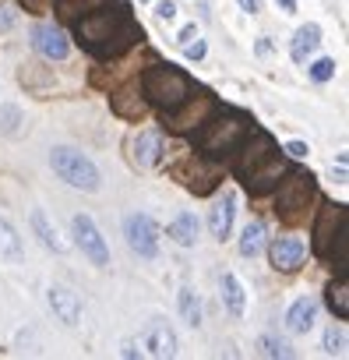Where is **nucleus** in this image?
Returning <instances> with one entry per match:
<instances>
[{"mask_svg": "<svg viewBox=\"0 0 349 360\" xmlns=\"http://www.w3.org/2000/svg\"><path fill=\"white\" fill-rule=\"evenodd\" d=\"M74 32L85 43V50H92L96 57H117L124 53L134 39H141V29L134 25L131 11L120 4H99L92 11H85L81 18H74Z\"/></svg>", "mask_w": 349, "mask_h": 360, "instance_id": "1", "label": "nucleus"}, {"mask_svg": "<svg viewBox=\"0 0 349 360\" xmlns=\"http://www.w3.org/2000/svg\"><path fill=\"white\" fill-rule=\"evenodd\" d=\"M141 92L148 96V103H155V106L166 113V110H173V106H180V103L195 92V85H191V78H187L180 68H173V64H155V68L145 71Z\"/></svg>", "mask_w": 349, "mask_h": 360, "instance_id": "2", "label": "nucleus"}, {"mask_svg": "<svg viewBox=\"0 0 349 360\" xmlns=\"http://www.w3.org/2000/svg\"><path fill=\"white\" fill-rule=\"evenodd\" d=\"M251 120L244 113H223V117H212L205 120L202 134H198V148L205 155H230L244 145V138L251 134Z\"/></svg>", "mask_w": 349, "mask_h": 360, "instance_id": "3", "label": "nucleus"}, {"mask_svg": "<svg viewBox=\"0 0 349 360\" xmlns=\"http://www.w3.org/2000/svg\"><path fill=\"white\" fill-rule=\"evenodd\" d=\"M50 166L53 173L64 180V184L78 188V191H99V169L88 155H81L78 148H67V145H57L50 152Z\"/></svg>", "mask_w": 349, "mask_h": 360, "instance_id": "4", "label": "nucleus"}, {"mask_svg": "<svg viewBox=\"0 0 349 360\" xmlns=\"http://www.w3.org/2000/svg\"><path fill=\"white\" fill-rule=\"evenodd\" d=\"M216 113V96H209V92H191L180 106H173V110H166V124L177 131V134H187V131H195V127H202L209 117Z\"/></svg>", "mask_w": 349, "mask_h": 360, "instance_id": "5", "label": "nucleus"}, {"mask_svg": "<svg viewBox=\"0 0 349 360\" xmlns=\"http://www.w3.org/2000/svg\"><path fill=\"white\" fill-rule=\"evenodd\" d=\"M124 237L138 258H155L159 255V226L148 212H134L124 219Z\"/></svg>", "mask_w": 349, "mask_h": 360, "instance_id": "6", "label": "nucleus"}, {"mask_svg": "<svg viewBox=\"0 0 349 360\" xmlns=\"http://www.w3.org/2000/svg\"><path fill=\"white\" fill-rule=\"evenodd\" d=\"M71 230H74V244L81 248V255H85L92 265L106 269V265H110V248H106L99 226L92 223V216H85V212L74 216V219H71Z\"/></svg>", "mask_w": 349, "mask_h": 360, "instance_id": "7", "label": "nucleus"}, {"mask_svg": "<svg viewBox=\"0 0 349 360\" xmlns=\"http://www.w3.org/2000/svg\"><path fill=\"white\" fill-rule=\"evenodd\" d=\"M310 198H314V176L310 173H293L289 180H282V188H279L275 212H282L286 219H293L300 209H307Z\"/></svg>", "mask_w": 349, "mask_h": 360, "instance_id": "8", "label": "nucleus"}, {"mask_svg": "<svg viewBox=\"0 0 349 360\" xmlns=\"http://www.w3.org/2000/svg\"><path fill=\"white\" fill-rule=\"evenodd\" d=\"M237 152H240L237 169H240V176H244V180H247L254 169H261L268 159H275V155H279V152H275V141H272L268 134H254V131L244 138V145H240Z\"/></svg>", "mask_w": 349, "mask_h": 360, "instance_id": "9", "label": "nucleus"}, {"mask_svg": "<svg viewBox=\"0 0 349 360\" xmlns=\"http://www.w3.org/2000/svg\"><path fill=\"white\" fill-rule=\"evenodd\" d=\"M342 226H345V209L342 205H324L321 216H317V226H314V251L331 255V240L342 233Z\"/></svg>", "mask_w": 349, "mask_h": 360, "instance_id": "10", "label": "nucleus"}, {"mask_svg": "<svg viewBox=\"0 0 349 360\" xmlns=\"http://www.w3.org/2000/svg\"><path fill=\"white\" fill-rule=\"evenodd\" d=\"M141 346H145L152 356L169 360V356H177V332H173L162 318H155V321H148V328H145V335H141Z\"/></svg>", "mask_w": 349, "mask_h": 360, "instance_id": "11", "label": "nucleus"}, {"mask_svg": "<svg viewBox=\"0 0 349 360\" xmlns=\"http://www.w3.org/2000/svg\"><path fill=\"white\" fill-rule=\"evenodd\" d=\"M32 46H36V53L46 57V60H67V53H71L67 36H64L60 29H53V25H36V29H32Z\"/></svg>", "mask_w": 349, "mask_h": 360, "instance_id": "12", "label": "nucleus"}, {"mask_svg": "<svg viewBox=\"0 0 349 360\" xmlns=\"http://www.w3.org/2000/svg\"><path fill=\"white\" fill-rule=\"evenodd\" d=\"M46 300H50V311H53L67 328H74V325L81 321V300H78L74 290H67V286H50Z\"/></svg>", "mask_w": 349, "mask_h": 360, "instance_id": "13", "label": "nucleus"}, {"mask_svg": "<svg viewBox=\"0 0 349 360\" xmlns=\"http://www.w3.org/2000/svg\"><path fill=\"white\" fill-rule=\"evenodd\" d=\"M303 255H307V248H303L300 237H279L272 244V265L279 272H296L300 262H303Z\"/></svg>", "mask_w": 349, "mask_h": 360, "instance_id": "14", "label": "nucleus"}, {"mask_svg": "<svg viewBox=\"0 0 349 360\" xmlns=\"http://www.w3.org/2000/svg\"><path fill=\"white\" fill-rule=\"evenodd\" d=\"M131 148H134V162H138L141 169H152V166H159V159H162V134H159V131H141Z\"/></svg>", "mask_w": 349, "mask_h": 360, "instance_id": "15", "label": "nucleus"}, {"mask_svg": "<svg viewBox=\"0 0 349 360\" xmlns=\"http://www.w3.org/2000/svg\"><path fill=\"white\" fill-rule=\"evenodd\" d=\"M233 216H237V195L226 191V195L212 205V216H209V230H212V237L226 240L230 230H233Z\"/></svg>", "mask_w": 349, "mask_h": 360, "instance_id": "16", "label": "nucleus"}, {"mask_svg": "<svg viewBox=\"0 0 349 360\" xmlns=\"http://www.w3.org/2000/svg\"><path fill=\"white\" fill-rule=\"evenodd\" d=\"M286 173V166H282V159L275 155V159H268L261 169H254L247 180H244V184H247V191L251 195H265V191H272L275 184H279V176Z\"/></svg>", "mask_w": 349, "mask_h": 360, "instance_id": "17", "label": "nucleus"}, {"mask_svg": "<svg viewBox=\"0 0 349 360\" xmlns=\"http://www.w3.org/2000/svg\"><path fill=\"white\" fill-rule=\"evenodd\" d=\"M314 318H317V300L300 297V300L286 311V328H289L293 335H303V332L314 328Z\"/></svg>", "mask_w": 349, "mask_h": 360, "instance_id": "18", "label": "nucleus"}, {"mask_svg": "<svg viewBox=\"0 0 349 360\" xmlns=\"http://www.w3.org/2000/svg\"><path fill=\"white\" fill-rule=\"evenodd\" d=\"M321 46V29L310 22V25H300L296 29V36H293V43H289V57L296 60V64H307V57L314 53Z\"/></svg>", "mask_w": 349, "mask_h": 360, "instance_id": "19", "label": "nucleus"}, {"mask_svg": "<svg viewBox=\"0 0 349 360\" xmlns=\"http://www.w3.org/2000/svg\"><path fill=\"white\" fill-rule=\"evenodd\" d=\"M169 237H173V244H180V248H195L198 244V216L195 212H180L177 219L169 223V230H166Z\"/></svg>", "mask_w": 349, "mask_h": 360, "instance_id": "20", "label": "nucleus"}, {"mask_svg": "<svg viewBox=\"0 0 349 360\" xmlns=\"http://www.w3.org/2000/svg\"><path fill=\"white\" fill-rule=\"evenodd\" d=\"M223 304H226V311H230L233 318H244L247 297H244V286H240V279H237L233 272H223Z\"/></svg>", "mask_w": 349, "mask_h": 360, "instance_id": "21", "label": "nucleus"}, {"mask_svg": "<svg viewBox=\"0 0 349 360\" xmlns=\"http://www.w3.org/2000/svg\"><path fill=\"white\" fill-rule=\"evenodd\" d=\"M32 230H36V237L43 240V248H50L53 255H64V251H67V244L57 237V230L50 226V219H46V212H43V209H36V212H32Z\"/></svg>", "mask_w": 349, "mask_h": 360, "instance_id": "22", "label": "nucleus"}, {"mask_svg": "<svg viewBox=\"0 0 349 360\" xmlns=\"http://www.w3.org/2000/svg\"><path fill=\"white\" fill-rule=\"evenodd\" d=\"M25 248H22V237L18 230L8 223V219H0V258H8V262H22Z\"/></svg>", "mask_w": 349, "mask_h": 360, "instance_id": "23", "label": "nucleus"}, {"mask_svg": "<svg viewBox=\"0 0 349 360\" xmlns=\"http://www.w3.org/2000/svg\"><path fill=\"white\" fill-rule=\"evenodd\" d=\"M261 251H265V226L258 219H251L244 226V233H240V255L244 258H258Z\"/></svg>", "mask_w": 349, "mask_h": 360, "instance_id": "24", "label": "nucleus"}, {"mask_svg": "<svg viewBox=\"0 0 349 360\" xmlns=\"http://www.w3.org/2000/svg\"><path fill=\"white\" fill-rule=\"evenodd\" d=\"M328 307H331V314H338L342 321L349 318V283L345 279H335L331 286H328Z\"/></svg>", "mask_w": 349, "mask_h": 360, "instance_id": "25", "label": "nucleus"}, {"mask_svg": "<svg viewBox=\"0 0 349 360\" xmlns=\"http://www.w3.org/2000/svg\"><path fill=\"white\" fill-rule=\"evenodd\" d=\"M177 304H180L184 321H187L191 328H198V325H202V300H198V293H195L191 286H184V290L177 293Z\"/></svg>", "mask_w": 349, "mask_h": 360, "instance_id": "26", "label": "nucleus"}, {"mask_svg": "<svg viewBox=\"0 0 349 360\" xmlns=\"http://www.w3.org/2000/svg\"><path fill=\"white\" fill-rule=\"evenodd\" d=\"M22 124H25V113L15 103H0V131H4L8 138H18Z\"/></svg>", "mask_w": 349, "mask_h": 360, "instance_id": "27", "label": "nucleus"}, {"mask_svg": "<svg viewBox=\"0 0 349 360\" xmlns=\"http://www.w3.org/2000/svg\"><path fill=\"white\" fill-rule=\"evenodd\" d=\"M324 353H331V356H342L345 353V328L342 325H331L324 332Z\"/></svg>", "mask_w": 349, "mask_h": 360, "instance_id": "28", "label": "nucleus"}, {"mask_svg": "<svg viewBox=\"0 0 349 360\" xmlns=\"http://www.w3.org/2000/svg\"><path fill=\"white\" fill-rule=\"evenodd\" d=\"M258 346H261V353H265V356H282V360H286V356H293V349H289L282 339H272V335H265Z\"/></svg>", "mask_w": 349, "mask_h": 360, "instance_id": "29", "label": "nucleus"}, {"mask_svg": "<svg viewBox=\"0 0 349 360\" xmlns=\"http://www.w3.org/2000/svg\"><path fill=\"white\" fill-rule=\"evenodd\" d=\"M310 78H314V82H331V78H335V60H328V57L314 60V64H310Z\"/></svg>", "mask_w": 349, "mask_h": 360, "instance_id": "30", "label": "nucleus"}, {"mask_svg": "<svg viewBox=\"0 0 349 360\" xmlns=\"http://www.w3.org/2000/svg\"><path fill=\"white\" fill-rule=\"evenodd\" d=\"M177 0H159V4H155V18L159 22H173V18H177Z\"/></svg>", "mask_w": 349, "mask_h": 360, "instance_id": "31", "label": "nucleus"}, {"mask_svg": "<svg viewBox=\"0 0 349 360\" xmlns=\"http://www.w3.org/2000/svg\"><path fill=\"white\" fill-rule=\"evenodd\" d=\"M15 22H18L15 8H8V4H0V32H11V29H15Z\"/></svg>", "mask_w": 349, "mask_h": 360, "instance_id": "32", "label": "nucleus"}, {"mask_svg": "<svg viewBox=\"0 0 349 360\" xmlns=\"http://www.w3.org/2000/svg\"><path fill=\"white\" fill-rule=\"evenodd\" d=\"M205 50H209V46H205L198 36H195V43H187V46H184V53H187L191 60H202V57H205Z\"/></svg>", "mask_w": 349, "mask_h": 360, "instance_id": "33", "label": "nucleus"}, {"mask_svg": "<svg viewBox=\"0 0 349 360\" xmlns=\"http://www.w3.org/2000/svg\"><path fill=\"white\" fill-rule=\"evenodd\" d=\"M286 152H289L293 159H307V152H310V148H307V141H289V145H286Z\"/></svg>", "mask_w": 349, "mask_h": 360, "instance_id": "34", "label": "nucleus"}, {"mask_svg": "<svg viewBox=\"0 0 349 360\" xmlns=\"http://www.w3.org/2000/svg\"><path fill=\"white\" fill-rule=\"evenodd\" d=\"M195 36H198V29H195V25H184V29H180V36H177V43H180V46H187Z\"/></svg>", "mask_w": 349, "mask_h": 360, "instance_id": "35", "label": "nucleus"}, {"mask_svg": "<svg viewBox=\"0 0 349 360\" xmlns=\"http://www.w3.org/2000/svg\"><path fill=\"white\" fill-rule=\"evenodd\" d=\"M237 4H240L247 15H258V11H261V0H237Z\"/></svg>", "mask_w": 349, "mask_h": 360, "instance_id": "36", "label": "nucleus"}, {"mask_svg": "<svg viewBox=\"0 0 349 360\" xmlns=\"http://www.w3.org/2000/svg\"><path fill=\"white\" fill-rule=\"evenodd\" d=\"M25 8L39 15V11H46V0H25Z\"/></svg>", "mask_w": 349, "mask_h": 360, "instance_id": "37", "label": "nucleus"}, {"mask_svg": "<svg viewBox=\"0 0 349 360\" xmlns=\"http://www.w3.org/2000/svg\"><path fill=\"white\" fill-rule=\"evenodd\" d=\"M120 356H141V349H138L134 342H124V349H120Z\"/></svg>", "mask_w": 349, "mask_h": 360, "instance_id": "38", "label": "nucleus"}, {"mask_svg": "<svg viewBox=\"0 0 349 360\" xmlns=\"http://www.w3.org/2000/svg\"><path fill=\"white\" fill-rule=\"evenodd\" d=\"M279 8H282L286 15H293V11H296V0H279Z\"/></svg>", "mask_w": 349, "mask_h": 360, "instance_id": "39", "label": "nucleus"}]
</instances>
